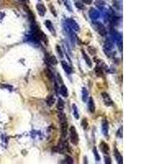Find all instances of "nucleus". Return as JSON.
Returning a JSON list of instances; mask_svg holds the SVG:
<instances>
[{
  "mask_svg": "<svg viewBox=\"0 0 164 164\" xmlns=\"http://www.w3.org/2000/svg\"><path fill=\"white\" fill-rule=\"evenodd\" d=\"M70 137H71V142L74 145H77L79 143V136L77 134V131L75 126H71L70 128Z\"/></svg>",
  "mask_w": 164,
  "mask_h": 164,
  "instance_id": "nucleus-1",
  "label": "nucleus"
},
{
  "mask_svg": "<svg viewBox=\"0 0 164 164\" xmlns=\"http://www.w3.org/2000/svg\"><path fill=\"white\" fill-rule=\"evenodd\" d=\"M60 123H61V131H62V138H66V135H67V127H68L67 121H62Z\"/></svg>",
  "mask_w": 164,
  "mask_h": 164,
  "instance_id": "nucleus-2",
  "label": "nucleus"
},
{
  "mask_svg": "<svg viewBox=\"0 0 164 164\" xmlns=\"http://www.w3.org/2000/svg\"><path fill=\"white\" fill-rule=\"evenodd\" d=\"M96 26H97V30L98 32L102 35V36H105L106 35V30L105 27L103 26V24H101L100 22H96Z\"/></svg>",
  "mask_w": 164,
  "mask_h": 164,
  "instance_id": "nucleus-3",
  "label": "nucleus"
},
{
  "mask_svg": "<svg viewBox=\"0 0 164 164\" xmlns=\"http://www.w3.org/2000/svg\"><path fill=\"white\" fill-rule=\"evenodd\" d=\"M46 62L48 65L52 66H56L58 64V60L55 58V56L53 55H50V56H47V59H46Z\"/></svg>",
  "mask_w": 164,
  "mask_h": 164,
  "instance_id": "nucleus-4",
  "label": "nucleus"
},
{
  "mask_svg": "<svg viewBox=\"0 0 164 164\" xmlns=\"http://www.w3.org/2000/svg\"><path fill=\"white\" fill-rule=\"evenodd\" d=\"M36 8L37 11H38V13L40 14V17H44V15H45V12H46V8H45L44 5L41 4H37Z\"/></svg>",
  "mask_w": 164,
  "mask_h": 164,
  "instance_id": "nucleus-5",
  "label": "nucleus"
},
{
  "mask_svg": "<svg viewBox=\"0 0 164 164\" xmlns=\"http://www.w3.org/2000/svg\"><path fill=\"white\" fill-rule=\"evenodd\" d=\"M88 108L90 110V112L94 113L95 112V104L94 102V98L90 97L89 98V102H88Z\"/></svg>",
  "mask_w": 164,
  "mask_h": 164,
  "instance_id": "nucleus-6",
  "label": "nucleus"
},
{
  "mask_svg": "<svg viewBox=\"0 0 164 164\" xmlns=\"http://www.w3.org/2000/svg\"><path fill=\"white\" fill-rule=\"evenodd\" d=\"M44 25H45V26L47 27L48 30L50 31V32L53 35H56V32H55V29L54 27H53V23H52L49 20H47V21H45V22H44Z\"/></svg>",
  "mask_w": 164,
  "mask_h": 164,
  "instance_id": "nucleus-7",
  "label": "nucleus"
},
{
  "mask_svg": "<svg viewBox=\"0 0 164 164\" xmlns=\"http://www.w3.org/2000/svg\"><path fill=\"white\" fill-rule=\"evenodd\" d=\"M100 148H101L102 151L105 154H107V155L108 154V153H109V146H108V144L107 143L101 142V144H100Z\"/></svg>",
  "mask_w": 164,
  "mask_h": 164,
  "instance_id": "nucleus-8",
  "label": "nucleus"
},
{
  "mask_svg": "<svg viewBox=\"0 0 164 164\" xmlns=\"http://www.w3.org/2000/svg\"><path fill=\"white\" fill-rule=\"evenodd\" d=\"M81 53H82V55H83V58H84L85 61V62H86V64H87L90 67H92V61L91 59H90V57L88 56L85 53L84 50H82L81 51Z\"/></svg>",
  "mask_w": 164,
  "mask_h": 164,
  "instance_id": "nucleus-9",
  "label": "nucleus"
},
{
  "mask_svg": "<svg viewBox=\"0 0 164 164\" xmlns=\"http://www.w3.org/2000/svg\"><path fill=\"white\" fill-rule=\"evenodd\" d=\"M102 96L103 98H104V101H105V103L107 104V105H111V104H113V101H112V99L110 98L109 95H108L107 93H103L102 94Z\"/></svg>",
  "mask_w": 164,
  "mask_h": 164,
  "instance_id": "nucleus-10",
  "label": "nucleus"
},
{
  "mask_svg": "<svg viewBox=\"0 0 164 164\" xmlns=\"http://www.w3.org/2000/svg\"><path fill=\"white\" fill-rule=\"evenodd\" d=\"M60 94L63 96V97H67L68 96V90H67V88L64 85H62L61 87H60Z\"/></svg>",
  "mask_w": 164,
  "mask_h": 164,
  "instance_id": "nucleus-11",
  "label": "nucleus"
},
{
  "mask_svg": "<svg viewBox=\"0 0 164 164\" xmlns=\"http://www.w3.org/2000/svg\"><path fill=\"white\" fill-rule=\"evenodd\" d=\"M54 102H55V98L53 95H49V96L47 98V99H46V103H47V104L49 106V107L53 106V104L54 103Z\"/></svg>",
  "mask_w": 164,
  "mask_h": 164,
  "instance_id": "nucleus-12",
  "label": "nucleus"
},
{
  "mask_svg": "<svg viewBox=\"0 0 164 164\" xmlns=\"http://www.w3.org/2000/svg\"><path fill=\"white\" fill-rule=\"evenodd\" d=\"M64 101L62 100V98H59V102H58V106H57V108H58V109L59 111H62V110L64 109Z\"/></svg>",
  "mask_w": 164,
  "mask_h": 164,
  "instance_id": "nucleus-13",
  "label": "nucleus"
},
{
  "mask_svg": "<svg viewBox=\"0 0 164 164\" xmlns=\"http://www.w3.org/2000/svg\"><path fill=\"white\" fill-rule=\"evenodd\" d=\"M88 98V91L86 90V88H83L82 89V100L84 101L85 103L86 102Z\"/></svg>",
  "mask_w": 164,
  "mask_h": 164,
  "instance_id": "nucleus-14",
  "label": "nucleus"
},
{
  "mask_svg": "<svg viewBox=\"0 0 164 164\" xmlns=\"http://www.w3.org/2000/svg\"><path fill=\"white\" fill-rule=\"evenodd\" d=\"M114 153H115V157H116V158H117V162L119 161V163H122V157L121 156L120 153H119L117 150H114Z\"/></svg>",
  "mask_w": 164,
  "mask_h": 164,
  "instance_id": "nucleus-15",
  "label": "nucleus"
},
{
  "mask_svg": "<svg viewBox=\"0 0 164 164\" xmlns=\"http://www.w3.org/2000/svg\"><path fill=\"white\" fill-rule=\"evenodd\" d=\"M62 67L64 68V70L65 71H66L68 73H71L72 72V70H71V68H70V66L68 65H67V63L66 62H64V61H62Z\"/></svg>",
  "mask_w": 164,
  "mask_h": 164,
  "instance_id": "nucleus-16",
  "label": "nucleus"
},
{
  "mask_svg": "<svg viewBox=\"0 0 164 164\" xmlns=\"http://www.w3.org/2000/svg\"><path fill=\"white\" fill-rule=\"evenodd\" d=\"M72 109H73V114H74V117L76 119H79V113L77 112V108L76 104H72Z\"/></svg>",
  "mask_w": 164,
  "mask_h": 164,
  "instance_id": "nucleus-17",
  "label": "nucleus"
},
{
  "mask_svg": "<svg viewBox=\"0 0 164 164\" xmlns=\"http://www.w3.org/2000/svg\"><path fill=\"white\" fill-rule=\"evenodd\" d=\"M59 121H60V122H62V121H66V115L64 114V113H59Z\"/></svg>",
  "mask_w": 164,
  "mask_h": 164,
  "instance_id": "nucleus-18",
  "label": "nucleus"
},
{
  "mask_svg": "<svg viewBox=\"0 0 164 164\" xmlns=\"http://www.w3.org/2000/svg\"><path fill=\"white\" fill-rule=\"evenodd\" d=\"M95 73L97 74V76H98V77H101V76L103 75L102 70H101L100 67H98V66H96V67H95Z\"/></svg>",
  "mask_w": 164,
  "mask_h": 164,
  "instance_id": "nucleus-19",
  "label": "nucleus"
},
{
  "mask_svg": "<svg viewBox=\"0 0 164 164\" xmlns=\"http://www.w3.org/2000/svg\"><path fill=\"white\" fill-rule=\"evenodd\" d=\"M94 153H95V159L97 161H99L100 160V157H99V155H98V151H97V149H96V147H94Z\"/></svg>",
  "mask_w": 164,
  "mask_h": 164,
  "instance_id": "nucleus-20",
  "label": "nucleus"
},
{
  "mask_svg": "<svg viewBox=\"0 0 164 164\" xmlns=\"http://www.w3.org/2000/svg\"><path fill=\"white\" fill-rule=\"evenodd\" d=\"M56 49H57V52H58V53H59V56H60V58H62V57H63V53H62V49H61L60 46H59V45H56Z\"/></svg>",
  "mask_w": 164,
  "mask_h": 164,
  "instance_id": "nucleus-21",
  "label": "nucleus"
},
{
  "mask_svg": "<svg viewBox=\"0 0 164 164\" xmlns=\"http://www.w3.org/2000/svg\"><path fill=\"white\" fill-rule=\"evenodd\" d=\"M66 163H74V160H73V158L72 157H70V156H66Z\"/></svg>",
  "mask_w": 164,
  "mask_h": 164,
  "instance_id": "nucleus-22",
  "label": "nucleus"
},
{
  "mask_svg": "<svg viewBox=\"0 0 164 164\" xmlns=\"http://www.w3.org/2000/svg\"><path fill=\"white\" fill-rule=\"evenodd\" d=\"M82 126H83V127H84L85 129H87V127H88L87 119H85V118H84V119L82 120Z\"/></svg>",
  "mask_w": 164,
  "mask_h": 164,
  "instance_id": "nucleus-23",
  "label": "nucleus"
},
{
  "mask_svg": "<svg viewBox=\"0 0 164 164\" xmlns=\"http://www.w3.org/2000/svg\"><path fill=\"white\" fill-rule=\"evenodd\" d=\"M45 72H46V74L48 75V78H49V79L51 80L52 78H53V73H52L51 72H50V71H49L48 69L45 70Z\"/></svg>",
  "mask_w": 164,
  "mask_h": 164,
  "instance_id": "nucleus-24",
  "label": "nucleus"
},
{
  "mask_svg": "<svg viewBox=\"0 0 164 164\" xmlns=\"http://www.w3.org/2000/svg\"><path fill=\"white\" fill-rule=\"evenodd\" d=\"M88 50H89V52L90 53V54L94 55L95 54V53H96V50H95V48L93 47H89L88 48Z\"/></svg>",
  "mask_w": 164,
  "mask_h": 164,
  "instance_id": "nucleus-25",
  "label": "nucleus"
},
{
  "mask_svg": "<svg viewBox=\"0 0 164 164\" xmlns=\"http://www.w3.org/2000/svg\"><path fill=\"white\" fill-rule=\"evenodd\" d=\"M104 160H105L106 163H108V164L111 163V158H110L108 156H106V157H104Z\"/></svg>",
  "mask_w": 164,
  "mask_h": 164,
  "instance_id": "nucleus-26",
  "label": "nucleus"
},
{
  "mask_svg": "<svg viewBox=\"0 0 164 164\" xmlns=\"http://www.w3.org/2000/svg\"><path fill=\"white\" fill-rule=\"evenodd\" d=\"M50 8H51V9H52V10H51L52 13H53V15H54L55 17H56V16H57V13H56V12H55V11H54V7H52V5H50Z\"/></svg>",
  "mask_w": 164,
  "mask_h": 164,
  "instance_id": "nucleus-27",
  "label": "nucleus"
},
{
  "mask_svg": "<svg viewBox=\"0 0 164 164\" xmlns=\"http://www.w3.org/2000/svg\"></svg>",
  "mask_w": 164,
  "mask_h": 164,
  "instance_id": "nucleus-28",
  "label": "nucleus"
}]
</instances>
